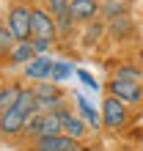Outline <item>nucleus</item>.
<instances>
[{"instance_id": "nucleus-1", "label": "nucleus", "mask_w": 143, "mask_h": 151, "mask_svg": "<svg viewBox=\"0 0 143 151\" xmlns=\"http://www.w3.org/2000/svg\"><path fill=\"white\" fill-rule=\"evenodd\" d=\"M6 25L14 33L17 41H30V36H33V8L25 6V3L11 6V11L6 17Z\"/></svg>"}, {"instance_id": "nucleus-2", "label": "nucleus", "mask_w": 143, "mask_h": 151, "mask_svg": "<svg viewBox=\"0 0 143 151\" xmlns=\"http://www.w3.org/2000/svg\"><path fill=\"white\" fill-rule=\"evenodd\" d=\"M129 118V110L127 104H124L121 99H116V96H107V99L102 102V124L110 129H121L124 124H127Z\"/></svg>"}, {"instance_id": "nucleus-3", "label": "nucleus", "mask_w": 143, "mask_h": 151, "mask_svg": "<svg viewBox=\"0 0 143 151\" xmlns=\"http://www.w3.org/2000/svg\"><path fill=\"white\" fill-rule=\"evenodd\" d=\"M110 96L121 99L124 104H140L143 102V85L129 80H110Z\"/></svg>"}, {"instance_id": "nucleus-4", "label": "nucleus", "mask_w": 143, "mask_h": 151, "mask_svg": "<svg viewBox=\"0 0 143 151\" xmlns=\"http://www.w3.org/2000/svg\"><path fill=\"white\" fill-rule=\"evenodd\" d=\"M58 28H55V17L44 8H33V39H44V41H55Z\"/></svg>"}, {"instance_id": "nucleus-5", "label": "nucleus", "mask_w": 143, "mask_h": 151, "mask_svg": "<svg viewBox=\"0 0 143 151\" xmlns=\"http://www.w3.org/2000/svg\"><path fill=\"white\" fill-rule=\"evenodd\" d=\"M52 69H55V60L50 55H36L28 66L22 69V74L28 80H36V83H44V80L52 77Z\"/></svg>"}, {"instance_id": "nucleus-6", "label": "nucleus", "mask_w": 143, "mask_h": 151, "mask_svg": "<svg viewBox=\"0 0 143 151\" xmlns=\"http://www.w3.org/2000/svg\"><path fill=\"white\" fill-rule=\"evenodd\" d=\"M25 124H28V118L11 107V110H6V113H0V135L3 137H14V135H20V132H25Z\"/></svg>"}, {"instance_id": "nucleus-7", "label": "nucleus", "mask_w": 143, "mask_h": 151, "mask_svg": "<svg viewBox=\"0 0 143 151\" xmlns=\"http://www.w3.org/2000/svg\"><path fill=\"white\" fill-rule=\"evenodd\" d=\"M99 8H102L99 0H72L69 3V11L74 17V22H85V25L99 17Z\"/></svg>"}, {"instance_id": "nucleus-8", "label": "nucleus", "mask_w": 143, "mask_h": 151, "mask_svg": "<svg viewBox=\"0 0 143 151\" xmlns=\"http://www.w3.org/2000/svg\"><path fill=\"white\" fill-rule=\"evenodd\" d=\"M80 140H72L66 135H52V137H36L33 140V151H69L74 148Z\"/></svg>"}, {"instance_id": "nucleus-9", "label": "nucleus", "mask_w": 143, "mask_h": 151, "mask_svg": "<svg viewBox=\"0 0 143 151\" xmlns=\"http://www.w3.org/2000/svg\"><path fill=\"white\" fill-rule=\"evenodd\" d=\"M88 129H91V127L85 124V118H83V115H74V113L64 110V135H66V137H72V140H80V137H83Z\"/></svg>"}, {"instance_id": "nucleus-10", "label": "nucleus", "mask_w": 143, "mask_h": 151, "mask_svg": "<svg viewBox=\"0 0 143 151\" xmlns=\"http://www.w3.org/2000/svg\"><path fill=\"white\" fill-rule=\"evenodd\" d=\"M14 107L20 110L25 118H30V115L41 113V110H39V99H36L33 88H22V91H20V96H17V102H14Z\"/></svg>"}, {"instance_id": "nucleus-11", "label": "nucleus", "mask_w": 143, "mask_h": 151, "mask_svg": "<svg viewBox=\"0 0 143 151\" xmlns=\"http://www.w3.org/2000/svg\"><path fill=\"white\" fill-rule=\"evenodd\" d=\"M39 55L36 52V47H33V41H17L14 44V50L8 52V58H11V63H20V66H28L30 60Z\"/></svg>"}, {"instance_id": "nucleus-12", "label": "nucleus", "mask_w": 143, "mask_h": 151, "mask_svg": "<svg viewBox=\"0 0 143 151\" xmlns=\"http://www.w3.org/2000/svg\"><path fill=\"white\" fill-rule=\"evenodd\" d=\"M74 102H77V107H80V113H83V118H85V124L91 129H99V124H102V113H96L91 104H88V99L83 93H77L74 96Z\"/></svg>"}, {"instance_id": "nucleus-13", "label": "nucleus", "mask_w": 143, "mask_h": 151, "mask_svg": "<svg viewBox=\"0 0 143 151\" xmlns=\"http://www.w3.org/2000/svg\"><path fill=\"white\" fill-rule=\"evenodd\" d=\"M99 14L107 22H113V19H118V17H127V3H124V0H105Z\"/></svg>"}, {"instance_id": "nucleus-14", "label": "nucleus", "mask_w": 143, "mask_h": 151, "mask_svg": "<svg viewBox=\"0 0 143 151\" xmlns=\"http://www.w3.org/2000/svg\"><path fill=\"white\" fill-rule=\"evenodd\" d=\"M113 80H129V83H143V69L135 63H121L113 72Z\"/></svg>"}, {"instance_id": "nucleus-15", "label": "nucleus", "mask_w": 143, "mask_h": 151, "mask_svg": "<svg viewBox=\"0 0 143 151\" xmlns=\"http://www.w3.org/2000/svg\"><path fill=\"white\" fill-rule=\"evenodd\" d=\"M20 91H22V88H17V85H0V113H6V110L14 107Z\"/></svg>"}, {"instance_id": "nucleus-16", "label": "nucleus", "mask_w": 143, "mask_h": 151, "mask_svg": "<svg viewBox=\"0 0 143 151\" xmlns=\"http://www.w3.org/2000/svg\"><path fill=\"white\" fill-rule=\"evenodd\" d=\"M102 33H105V25L102 22H88L85 25V33H83V44H85V47H88V44H96V41H99L102 39Z\"/></svg>"}, {"instance_id": "nucleus-17", "label": "nucleus", "mask_w": 143, "mask_h": 151, "mask_svg": "<svg viewBox=\"0 0 143 151\" xmlns=\"http://www.w3.org/2000/svg\"><path fill=\"white\" fill-rule=\"evenodd\" d=\"M52 17H55L58 33H72V28H74V17H72L69 8H64V11H58V14H52Z\"/></svg>"}, {"instance_id": "nucleus-18", "label": "nucleus", "mask_w": 143, "mask_h": 151, "mask_svg": "<svg viewBox=\"0 0 143 151\" xmlns=\"http://www.w3.org/2000/svg\"><path fill=\"white\" fill-rule=\"evenodd\" d=\"M110 33H113L116 39L129 36V33H132V22H129V17H118V19H113V22H110Z\"/></svg>"}, {"instance_id": "nucleus-19", "label": "nucleus", "mask_w": 143, "mask_h": 151, "mask_svg": "<svg viewBox=\"0 0 143 151\" xmlns=\"http://www.w3.org/2000/svg\"><path fill=\"white\" fill-rule=\"evenodd\" d=\"M72 72H74V69H72V63L69 60H55V69H52V83H64V80H69L72 77Z\"/></svg>"}, {"instance_id": "nucleus-20", "label": "nucleus", "mask_w": 143, "mask_h": 151, "mask_svg": "<svg viewBox=\"0 0 143 151\" xmlns=\"http://www.w3.org/2000/svg\"><path fill=\"white\" fill-rule=\"evenodd\" d=\"M14 44H17V39H14V33L8 30V25H0V52H11Z\"/></svg>"}, {"instance_id": "nucleus-21", "label": "nucleus", "mask_w": 143, "mask_h": 151, "mask_svg": "<svg viewBox=\"0 0 143 151\" xmlns=\"http://www.w3.org/2000/svg\"><path fill=\"white\" fill-rule=\"evenodd\" d=\"M72 0H47V6H50V11L52 14H58V11H64V8H69Z\"/></svg>"}, {"instance_id": "nucleus-22", "label": "nucleus", "mask_w": 143, "mask_h": 151, "mask_svg": "<svg viewBox=\"0 0 143 151\" xmlns=\"http://www.w3.org/2000/svg\"><path fill=\"white\" fill-rule=\"evenodd\" d=\"M77 77H80V80H83V83H85L88 88H91V91H96V88H99V85H96V83H94V77H91V74H88V72H85V69H77Z\"/></svg>"}, {"instance_id": "nucleus-23", "label": "nucleus", "mask_w": 143, "mask_h": 151, "mask_svg": "<svg viewBox=\"0 0 143 151\" xmlns=\"http://www.w3.org/2000/svg\"><path fill=\"white\" fill-rule=\"evenodd\" d=\"M33 47L39 55H47V50H50V41H44V39H33Z\"/></svg>"}, {"instance_id": "nucleus-24", "label": "nucleus", "mask_w": 143, "mask_h": 151, "mask_svg": "<svg viewBox=\"0 0 143 151\" xmlns=\"http://www.w3.org/2000/svg\"><path fill=\"white\" fill-rule=\"evenodd\" d=\"M83 151H102V148H94V146H88V148H83Z\"/></svg>"}]
</instances>
